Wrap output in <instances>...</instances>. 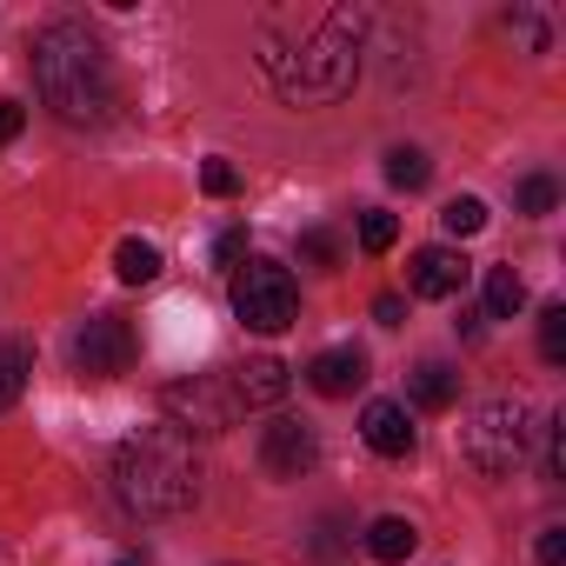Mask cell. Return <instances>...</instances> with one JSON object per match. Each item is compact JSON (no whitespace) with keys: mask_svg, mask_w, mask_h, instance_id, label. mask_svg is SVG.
<instances>
[{"mask_svg":"<svg viewBox=\"0 0 566 566\" xmlns=\"http://www.w3.org/2000/svg\"><path fill=\"white\" fill-rule=\"evenodd\" d=\"M34 87L41 101L67 120V127H101L114 114V67H107V48L74 28V21H54L34 34Z\"/></svg>","mask_w":566,"mask_h":566,"instance_id":"1","label":"cell"},{"mask_svg":"<svg viewBox=\"0 0 566 566\" xmlns=\"http://www.w3.org/2000/svg\"><path fill=\"white\" fill-rule=\"evenodd\" d=\"M114 493L140 520H174L200 500V460L193 440L174 427H140L114 447Z\"/></svg>","mask_w":566,"mask_h":566,"instance_id":"2","label":"cell"},{"mask_svg":"<svg viewBox=\"0 0 566 566\" xmlns=\"http://www.w3.org/2000/svg\"><path fill=\"white\" fill-rule=\"evenodd\" d=\"M266 81L287 101H340L354 94L360 74V14H321L314 28L294 34V48H260Z\"/></svg>","mask_w":566,"mask_h":566,"instance_id":"3","label":"cell"},{"mask_svg":"<svg viewBox=\"0 0 566 566\" xmlns=\"http://www.w3.org/2000/svg\"><path fill=\"white\" fill-rule=\"evenodd\" d=\"M526 407L520 400H486V407H473L467 413V427H460V460L473 467V473H486V480H500V473H513L520 460H526Z\"/></svg>","mask_w":566,"mask_h":566,"instance_id":"4","label":"cell"},{"mask_svg":"<svg viewBox=\"0 0 566 566\" xmlns=\"http://www.w3.org/2000/svg\"><path fill=\"white\" fill-rule=\"evenodd\" d=\"M233 314L253 334H287L301 321V287L280 260H240L233 266Z\"/></svg>","mask_w":566,"mask_h":566,"instance_id":"5","label":"cell"},{"mask_svg":"<svg viewBox=\"0 0 566 566\" xmlns=\"http://www.w3.org/2000/svg\"><path fill=\"white\" fill-rule=\"evenodd\" d=\"M160 407H167V427H174V433H227V427L240 420L233 387H220V380H207V374L174 380V387L160 394Z\"/></svg>","mask_w":566,"mask_h":566,"instance_id":"6","label":"cell"},{"mask_svg":"<svg viewBox=\"0 0 566 566\" xmlns=\"http://www.w3.org/2000/svg\"><path fill=\"white\" fill-rule=\"evenodd\" d=\"M74 367H81L87 380L127 374V367H134V327H127L120 314H94V321L74 334Z\"/></svg>","mask_w":566,"mask_h":566,"instance_id":"7","label":"cell"},{"mask_svg":"<svg viewBox=\"0 0 566 566\" xmlns=\"http://www.w3.org/2000/svg\"><path fill=\"white\" fill-rule=\"evenodd\" d=\"M314 460H321V440H314L307 420H287V413H280V420L260 433V467H266L273 480H301V473H314Z\"/></svg>","mask_w":566,"mask_h":566,"instance_id":"8","label":"cell"},{"mask_svg":"<svg viewBox=\"0 0 566 566\" xmlns=\"http://www.w3.org/2000/svg\"><path fill=\"white\" fill-rule=\"evenodd\" d=\"M467 280H473V260H467L460 247H420V253L407 260V287H413L420 301H453Z\"/></svg>","mask_w":566,"mask_h":566,"instance_id":"9","label":"cell"},{"mask_svg":"<svg viewBox=\"0 0 566 566\" xmlns=\"http://www.w3.org/2000/svg\"><path fill=\"white\" fill-rule=\"evenodd\" d=\"M287 387H294V374H287V360H273V354L233 367V400H240L247 413H253V407H280V400H287Z\"/></svg>","mask_w":566,"mask_h":566,"instance_id":"10","label":"cell"},{"mask_svg":"<svg viewBox=\"0 0 566 566\" xmlns=\"http://www.w3.org/2000/svg\"><path fill=\"white\" fill-rule=\"evenodd\" d=\"M307 380H314V394L347 400V394L367 387V354H360V347H327V354L307 360Z\"/></svg>","mask_w":566,"mask_h":566,"instance_id":"11","label":"cell"},{"mask_svg":"<svg viewBox=\"0 0 566 566\" xmlns=\"http://www.w3.org/2000/svg\"><path fill=\"white\" fill-rule=\"evenodd\" d=\"M360 433H367V447H374V453H387V460H407V453H413V420H407V407H400V400H367Z\"/></svg>","mask_w":566,"mask_h":566,"instance_id":"12","label":"cell"},{"mask_svg":"<svg viewBox=\"0 0 566 566\" xmlns=\"http://www.w3.org/2000/svg\"><path fill=\"white\" fill-rule=\"evenodd\" d=\"M407 387H413V407H427V413H447V407L460 400V374H453L447 360H420Z\"/></svg>","mask_w":566,"mask_h":566,"instance_id":"13","label":"cell"},{"mask_svg":"<svg viewBox=\"0 0 566 566\" xmlns=\"http://www.w3.org/2000/svg\"><path fill=\"white\" fill-rule=\"evenodd\" d=\"M413 546H420V533H413V520H400V513H380V520L367 526V553H374L380 566L413 559Z\"/></svg>","mask_w":566,"mask_h":566,"instance_id":"14","label":"cell"},{"mask_svg":"<svg viewBox=\"0 0 566 566\" xmlns=\"http://www.w3.org/2000/svg\"><path fill=\"white\" fill-rule=\"evenodd\" d=\"M28 374H34V347H28V340H14V334H0V413L21 400Z\"/></svg>","mask_w":566,"mask_h":566,"instance_id":"15","label":"cell"},{"mask_svg":"<svg viewBox=\"0 0 566 566\" xmlns=\"http://www.w3.org/2000/svg\"><path fill=\"white\" fill-rule=\"evenodd\" d=\"M114 273L127 280V287H147V280H160V247L140 240V233H127V240L114 247Z\"/></svg>","mask_w":566,"mask_h":566,"instance_id":"16","label":"cell"},{"mask_svg":"<svg viewBox=\"0 0 566 566\" xmlns=\"http://www.w3.org/2000/svg\"><path fill=\"white\" fill-rule=\"evenodd\" d=\"M526 307V280L513 266H486V321H513Z\"/></svg>","mask_w":566,"mask_h":566,"instance_id":"17","label":"cell"},{"mask_svg":"<svg viewBox=\"0 0 566 566\" xmlns=\"http://www.w3.org/2000/svg\"><path fill=\"white\" fill-rule=\"evenodd\" d=\"M440 227H447L453 240H467V233H480V227H486V200H473V193H453V200L440 207Z\"/></svg>","mask_w":566,"mask_h":566,"instance_id":"18","label":"cell"},{"mask_svg":"<svg viewBox=\"0 0 566 566\" xmlns=\"http://www.w3.org/2000/svg\"><path fill=\"white\" fill-rule=\"evenodd\" d=\"M427 174H433V167H427L420 147H394V154H387V180H394V187L413 193V187H427Z\"/></svg>","mask_w":566,"mask_h":566,"instance_id":"19","label":"cell"},{"mask_svg":"<svg viewBox=\"0 0 566 566\" xmlns=\"http://www.w3.org/2000/svg\"><path fill=\"white\" fill-rule=\"evenodd\" d=\"M539 360L546 367H566V307H546L539 314Z\"/></svg>","mask_w":566,"mask_h":566,"instance_id":"20","label":"cell"},{"mask_svg":"<svg viewBox=\"0 0 566 566\" xmlns=\"http://www.w3.org/2000/svg\"><path fill=\"white\" fill-rule=\"evenodd\" d=\"M553 207H559L553 174H526V180H520V213H553Z\"/></svg>","mask_w":566,"mask_h":566,"instance_id":"21","label":"cell"},{"mask_svg":"<svg viewBox=\"0 0 566 566\" xmlns=\"http://www.w3.org/2000/svg\"><path fill=\"white\" fill-rule=\"evenodd\" d=\"M394 240H400V220H394V213H380V207L360 213V247H367V253H387Z\"/></svg>","mask_w":566,"mask_h":566,"instance_id":"22","label":"cell"},{"mask_svg":"<svg viewBox=\"0 0 566 566\" xmlns=\"http://www.w3.org/2000/svg\"><path fill=\"white\" fill-rule=\"evenodd\" d=\"M200 187H207V193H220V200H227V193H233V187H240V174H233V167H227V160H207V167H200Z\"/></svg>","mask_w":566,"mask_h":566,"instance_id":"23","label":"cell"},{"mask_svg":"<svg viewBox=\"0 0 566 566\" xmlns=\"http://www.w3.org/2000/svg\"><path fill=\"white\" fill-rule=\"evenodd\" d=\"M213 260H220V266H240V260H247V227H227V233L213 240Z\"/></svg>","mask_w":566,"mask_h":566,"instance_id":"24","label":"cell"},{"mask_svg":"<svg viewBox=\"0 0 566 566\" xmlns=\"http://www.w3.org/2000/svg\"><path fill=\"white\" fill-rule=\"evenodd\" d=\"M533 553H539V566H566V526H546Z\"/></svg>","mask_w":566,"mask_h":566,"instance_id":"25","label":"cell"},{"mask_svg":"<svg viewBox=\"0 0 566 566\" xmlns=\"http://www.w3.org/2000/svg\"><path fill=\"white\" fill-rule=\"evenodd\" d=\"M301 253H307V260H321V266H334V260H340L334 233H307V240H301Z\"/></svg>","mask_w":566,"mask_h":566,"instance_id":"26","label":"cell"},{"mask_svg":"<svg viewBox=\"0 0 566 566\" xmlns=\"http://www.w3.org/2000/svg\"><path fill=\"white\" fill-rule=\"evenodd\" d=\"M546 473H553V480L566 473V420H553V440H546Z\"/></svg>","mask_w":566,"mask_h":566,"instance_id":"27","label":"cell"},{"mask_svg":"<svg viewBox=\"0 0 566 566\" xmlns=\"http://www.w3.org/2000/svg\"><path fill=\"white\" fill-rule=\"evenodd\" d=\"M506 28H513V34H520V41H526V48H533V54H539V48H546V28H539V21H533V14H513V21H506Z\"/></svg>","mask_w":566,"mask_h":566,"instance_id":"28","label":"cell"},{"mask_svg":"<svg viewBox=\"0 0 566 566\" xmlns=\"http://www.w3.org/2000/svg\"><path fill=\"white\" fill-rule=\"evenodd\" d=\"M374 321H380V327H400V321H407V301H400V294H380V301H374Z\"/></svg>","mask_w":566,"mask_h":566,"instance_id":"29","label":"cell"},{"mask_svg":"<svg viewBox=\"0 0 566 566\" xmlns=\"http://www.w3.org/2000/svg\"><path fill=\"white\" fill-rule=\"evenodd\" d=\"M21 120H28V114H21V107H14V101H0V147H8V140H14V134H21Z\"/></svg>","mask_w":566,"mask_h":566,"instance_id":"30","label":"cell"},{"mask_svg":"<svg viewBox=\"0 0 566 566\" xmlns=\"http://www.w3.org/2000/svg\"><path fill=\"white\" fill-rule=\"evenodd\" d=\"M114 566H140V559H114Z\"/></svg>","mask_w":566,"mask_h":566,"instance_id":"31","label":"cell"}]
</instances>
